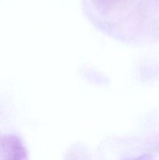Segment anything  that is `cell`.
<instances>
[{"instance_id": "1", "label": "cell", "mask_w": 159, "mask_h": 160, "mask_svg": "<svg viewBox=\"0 0 159 160\" xmlns=\"http://www.w3.org/2000/svg\"><path fill=\"white\" fill-rule=\"evenodd\" d=\"M0 160H27V152L17 135H0Z\"/></svg>"}, {"instance_id": "2", "label": "cell", "mask_w": 159, "mask_h": 160, "mask_svg": "<svg viewBox=\"0 0 159 160\" xmlns=\"http://www.w3.org/2000/svg\"><path fill=\"white\" fill-rule=\"evenodd\" d=\"M93 4L101 12H109L124 0H91Z\"/></svg>"}, {"instance_id": "3", "label": "cell", "mask_w": 159, "mask_h": 160, "mask_svg": "<svg viewBox=\"0 0 159 160\" xmlns=\"http://www.w3.org/2000/svg\"><path fill=\"white\" fill-rule=\"evenodd\" d=\"M129 160H152V159H151V157L149 155H143V156H140V157L137 158V159H132Z\"/></svg>"}]
</instances>
